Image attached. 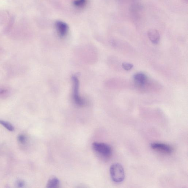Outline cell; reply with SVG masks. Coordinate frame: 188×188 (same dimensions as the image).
Masks as SVG:
<instances>
[{"mask_svg": "<svg viewBox=\"0 0 188 188\" xmlns=\"http://www.w3.org/2000/svg\"><path fill=\"white\" fill-rule=\"evenodd\" d=\"M60 181L56 177H53L49 180L47 183V187L48 188H57L59 187Z\"/></svg>", "mask_w": 188, "mask_h": 188, "instance_id": "8", "label": "cell"}, {"mask_svg": "<svg viewBox=\"0 0 188 188\" xmlns=\"http://www.w3.org/2000/svg\"><path fill=\"white\" fill-rule=\"evenodd\" d=\"M9 90L7 89L0 88V98H5L9 96Z\"/></svg>", "mask_w": 188, "mask_h": 188, "instance_id": "11", "label": "cell"}, {"mask_svg": "<svg viewBox=\"0 0 188 188\" xmlns=\"http://www.w3.org/2000/svg\"><path fill=\"white\" fill-rule=\"evenodd\" d=\"M87 0H75L74 2V5L76 7H81L85 5Z\"/></svg>", "mask_w": 188, "mask_h": 188, "instance_id": "10", "label": "cell"}, {"mask_svg": "<svg viewBox=\"0 0 188 188\" xmlns=\"http://www.w3.org/2000/svg\"><path fill=\"white\" fill-rule=\"evenodd\" d=\"M151 147L153 149L166 154H171L173 151L172 148L171 146L160 142L152 143L151 144Z\"/></svg>", "mask_w": 188, "mask_h": 188, "instance_id": "4", "label": "cell"}, {"mask_svg": "<svg viewBox=\"0 0 188 188\" xmlns=\"http://www.w3.org/2000/svg\"><path fill=\"white\" fill-rule=\"evenodd\" d=\"M148 36L149 39L154 44H156L160 40V35L159 33L156 30L151 29L148 31Z\"/></svg>", "mask_w": 188, "mask_h": 188, "instance_id": "7", "label": "cell"}, {"mask_svg": "<svg viewBox=\"0 0 188 188\" xmlns=\"http://www.w3.org/2000/svg\"><path fill=\"white\" fill-rule=\"evenodd\" d=\"M0 124L3 126L6 129L10 131L13 132L14 131V128L13 126L7 121L0 120Z\"/></svg>", "mask_w": 188, "mask_h": 188, "instance_id": "9", "label": "cell"}, {"mask_svg": "<svg viewBox=\"0 0 188 188\" xmlns=\"http://www.w3.org/2000/svg\"><path fill=\"white\" fill-rule=\"evenodd\" d=\"M73 84V98L74 102L78 106H83L84 104V99L80 97V82L76 76H74L72 78Z\"/></svg>", "mask_w": 188, "mask_h": 188, "instance_id": "3", "label": "cell"}, {"mask_svg": "<svg viewBox=\"0 0 188 188\" xmlns=\"http://www.w3.org/2000/svg\"><path fill=\"white\" fill-rule=\"evenodd\" d=\"M134 81L137 85L143 86L147 80V77L145 74L142 73H137L133 76Z\"/></svg>", "mask_w": 188, "mask_h": 188, "instance_id": "6", "label": "cell"}, {"mask_svg": "<svg viewBox=\"0 0 188 188\" xmlns=\"http://www.w3.org/2000/svg\"><path fill=\"white\" fill-rule=\"evenodd\" d=\"M18 139L22 143H24L26 142V138L23 135H20L18 136Z\"/></svg>", "mask_w": 188, "mask_h": 188, "instance_id": "13", "label": "cell"}, {"mask_svg": "<svg viewBox=\"0 0 188 188\" xmlns=\"http://www.w3.org/2000/svg\"><path fill=\"white\" fill-rule=\"evenodd\" d=\"M92 147L95 152L103 157L108 158L112 154V149L107 144L94 142L92 144Z\"/></svg>", "mask_w": 188, "mask_h": 188, "instance_id": "2", "label": "cell"}, {"mask_svg": "<svg viewBox=\"0 0 188 188\" xmlns=\"http://www.w3.org/2000/svg\"><path fill=\"white\" fill-rule=\"evenodd\" d=\"M24 185V184L23 182H22V181H18L17 183V185H18V186L20 187H22V186H23Z\"/></svg>", "mask_w": 188, "mask_h": 188, "instance_id": "14", "label": "cell"}, {"mask_svg": "<svg viewBox=\"0 0 188 188\" xmlns=\"http://www.w3.org/2000/svg\"><path fill=\"white\" fill-rule=\"evenodd\" d=\"M133 67L132 64L128 63H123L122 64V67L124 70L126 71H129L131 70Z\"/></svg>", "mask_w": 188, "mask_h": 188, "instance_id": "12", "label": "cell"}, {"mask_svg": "<svg viewBox=\"0 0 188 188\" xmlns=\"http://www.w3.org/2000/svg\"><path fill=\"white\" fill-rule=\"evenodd\" d=\"M55 26L60 36L64 37L67 35L69 30V27L67 24L62 22L58 21L55 23Z\"/></svg>", "mask_w": 188, "mask_h": 188, "instance_id": "5", "label": "cell"}, {"mask_svg": "<svg viewBox=\"0 0 188 188\" xmlns=\"http://www.w3.org/2000/svg\"><path fill=\"white\" fill-rule=\"evenodd\" d=\"M110 174L111 179L116 183H121L125 179L124 170L122 165L118 163H115L111 165Z\"/></svg>", "mask_w": 188, "mask_h": 188, "instance_id": "1", "label": "cell"}]
</instances>
